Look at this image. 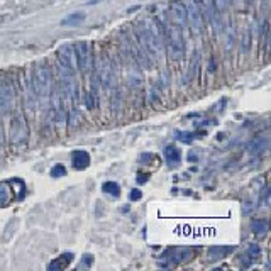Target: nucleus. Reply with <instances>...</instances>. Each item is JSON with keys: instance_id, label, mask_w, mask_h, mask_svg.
Wrapping results in <instances>:
<instances>
[{"instance_id": "f257e3e1", "label": "nucleus", "mask_w": 271, "mask_h": 271, "mask_svg": "<svg viewBox=\"0 0 271 271\" xmlns=\"http://www.w3.org/2000/svg\"><path fill=\"white\" fill-rule=\"evenodd\" d=\"M136 38L150 56L156 58V60L163 56L164 34H163V26L159 24L158 19L155 17L142 19L136 26Z\"/></svg>"}, {"instance_id": "f03ea898", "label": "nucleus", "mask_w": 271, "mask_h": 271, "mask_svg": "<svg viewBox=\"0 0 271 271\" xmlns=\"http://www.w3.org/2000/svg\"><path fill=\"white\" fill-rule=\"evenodd\" d=\"M159 24L163 26V34H164V42L168 44L169 55L175 60H182L185 55V42H183V31L177 28L173 22H168L166 19L159 20Z\"/></svg>"}, {"instance_id": "7ed1b4c3", "label": "nucleus", "mask_w": 271, "mask_h": 271, "mask_svg": "<svg viewBox=\"0 0 271 271\" xmlns=\"http://www.w3.org/2000/svg\"><path fill=\"white\" fill-rule=\"evenodd\" d=\"M34 87H36V93L39 95L41 98L47 100L50 98V93L53 90V78L51 73L46 66H38L34 71Z\"/></svg>"}, {"instance_id": "20e7f679", "label": "nucleus", "mask_w": 271, "mask_h": 271, "mask_svg": "<svg viewBox=\"0 0 271 271\" xmlns=\"http://www.w3.org/2000/svg\"><path fill=\"white\" fill-rule=\"evenodd\" d=\"M183 5H185V10H187V20L190 29H192V33L195 36H200L202 31H204V14H202V7L199 4H195L193 0H187Z\"/></svg>"}, {"instance_id": "39448f33", "label": "nucleus", "mask_w": 271, "mask_h": 271, "mask_svg": "<svg viewBox=\"0 0 271 271\" xmlns=\"http://www.w3.org/2000/svg\"><path fill=\"white\" fill-rule=\"evenodd\" d=\"M58 61H60V65L65 68L66 71H70L73 75L78 68L75 44H63L60 50H58Z\"/></svg>"}, {"instance_id": "423d86ee", "label": "nucleus", "mask_w": 271, "mask_h": 271, "mask_svg": "<svg viewBox=\"0 0 271 271\" xmlns=\"http://www.w3.org/2000/svg\"><path fill=\"white\" fill-rule=\"evenodd\" d=\"M75 51H77V61L80 70L83 73H90L93 65V56H92V50H90V44L87 41H80L78 44H75Z\"/></svg>"}, {"instance_id": "0eeeda50", "label": "nucleus", "mask_w": 271, "mask_h": 271, "mask_svg": "<svg viewBox=\"0 0 271 271\" xmlns=\"http://www.w3.org/2000/svg\"><path fill=\"white\" fill-rule=\"evenodd\" d=\"M28 137V126L22 115H15L10 122V141L14 144H20Z\"/></svg>"}, {"instance_id": "6e6552de", "label": "nucleus", "mask_w": 271, "mask_h": 271, "mask_svg": "<svg viewBox=\"0 0 271 271\" xmlns=\"http://www.w3.org/2000/svg\"><path fill=\"white\" fill-rule=\"evenodd\" d=\"M169 17H171V22L177 26V28H180L182 31L187 29L188 20H187V10H185L183 2L173 0V2L169 4Z\"/></svg>"}, {"instance_id": "1a4fd4ad", "label": "nucleus", "mask_w": 271, "mask_h": 271, "mask_svg": "<svg viewBox=\"0 0 271 271\" xmlns=\"http://www.w3.org/2000/svg\"><path fill=\"white\" fill-rule=\"evenodd\" d=\"M97 82H100V85L107 90L112 83V65L107 58H100L98 61V70H97Z\"/></svg>"}, {"instance_id": "9d476101", "label": "nucleus", "mask_w": 271, "mask_h": 271, "mask_svg": "<svg viewBox=\"0 0 271 271\" xmlns=\"http://www.w3.org/2000/svg\"><path fill=\"white\" fill-rule=\"evenodd\" d=\"M14 104V88L9 82H0V110L7 112Z\"/></svg>"}, {"instance_id": "9b49d317", "label": "nucleus", "mask_w": 271, "mask_h": 271, "mask_svg": "<svg viewBox=\"0 0 271 271\" xmlns=\"http://www.w3.org/2000/svg\"><path fill=\"white\" fill-rule=\"evenodd\" d=\"M193 251L188 248H178V249H169V251L164 253V259H169L171 263H182V261H188L192 259Z\"/></svg>"}, {"instance_id": "f8f14e48", "label": "nucleus", "mask_w": 271, "mask_h": 271, "mask_svg": "<svg viewBox=\"0 0 271 271\" xmlns=\"http://www.w3.org/2000/svg\"><path fill=\"white\" fill-rule=\"evenodd\" d=\"M269 147V137L268 136H258L256 139L249 142V153L251 155H261Z\"/></svg>"}, {"instance_id": "ddd939ff", "label": "nucleus", "mask_w": 271, "mask_h": 271, "mask_svg": "<svg viewBox=\"0 0 271 271\" xmlns=\"http://www.w3.org/2000/svg\"><path fill=\"white\" fill-rule=\"evenodd\" d=\"M232 251V246H212L209 253H207V258H209V261H219V259H224Z\"/></svg>"}, {"instance_id": "4468645a", "label": "nucleus", "mask_w": 271, "mask_h": 271, "mask_svg": "<svg viewBox=\"0 0 271 271\" xmlns=\"http://www.w3.org/2000/svg\"><path fill=\"white\" fill-rule=\"evenodd\" d=\"M71 163L77 169H85L90 164V156L87 151H75L71 155Z\"/></svg>"}, {"instance_id": "2eb2a0df", "label": "nucleus", "mask_w": 271, "mask_h": 271, "mask_svg": "<svg viewBox=\"0 0 271 271\" xmlns=\"http://www.w3.org/2000/svg\"><path fill=\"white\" fill-rule=\"evenodd\" d=\"M17 227H19V219H10L7 222V226H5V229H4L2 237H0V241H2L4 244H7V242L12 241L14 236H15V231H17Z\"/></svg>"}, {"instance_id": "dca6fc26", "label": "nucleus", "mask_w": 271, "mask_h": 271, "mask_svg": "<svg viewBox=\"0 0 271 271\" xmlns=\"http://www.w3.org/2000/svg\"><path fill=\"white\" fill-rule=\"evenodd\" d=\"M73 261V253H65V254H61L60 258L55 259L53 263H50V269H65L68 264H70Z\"/></svg>"}, {"instance_id": "f3484780", "label": "nucleus", "mask_w": 271, "mask_h": 271, "mask_svg": "<svg viewBox=\"0 0 271 271\" xmlns=\"http://www.w3.org/2000/svg\"><path fill=\"white\" fill-rule=\"evenodd\" d=\"M164 158H166V161L169 164H178L180 159H182V153H180L178 147L168 146L166 150H164Z\"/></svg>"}, {"instance_id": "a211bd4d", "label": "nucleus", "mask_w": 271, "mask_h": 271, "mask_svg": "<svg viewBox=\"0 0 271 271\" xmlns=\"http://www.w3.org/2000/svg\"><path fill=\"white\" fill-rule=\"evenodd\" d=\"M85 20V14L83 12H73V14H68L65 19L61 20L63 26H68V28H71V26H78L82 24Z\"/></svg>"}, {"instance_id": "6ab92c4d", "label": "nucleus", "mask_w": 271, "mask_h": 271, "mask_svg": "<svg viewBox=\"0 0 271 271\" xmlns=\"http://www.w3.org/2000/svg\"><path fill=\"white\" fill-rule=\"evenodd\" d=\"M251 231L254 234H264L268 231V220L266 219H254L251 222Z\"/></svg>"}, {"instance_id": "aec40b11", "label": "nucleus", "mask_w": 271, "mask_h": 271, "mask_svg": "<svg viewBox=\"0 0 271 271\" xmlns=\"http://www.w3.org/2000/svg\"><path fill=\"white\" fill-rule=\"evenodd\" d=\"M104 192L105 193H109V195H112V196H119L120 195V187L117 183L114 182H107V183H104Z\"/></svg>"}, {"instance_id": "412c9836", "label": "nucleus", "mask_w": 271, "mask_h": 271, "mask_svg": "<svg viewBox=\"0 0 271 271\" xmlns=\"http://www.w3.org/2000/svg\"><path fill=\"white\" fill-rule=\"evenodd\" d=\"M259 254H261V248H259L258 244H249V248H248V258L251 259V261H254V259L259 258Z\"/></svg>"}, {"instance_id": "4be33fe9", "label": "nucleus", "mask_w": 271, "mask_h": 271, "mask_svg": "<svg viewBox=\"0 0 271 271\" xmlns=\"http://www.w3.org/2000/svg\"><path fill=\"white\" fill-rule=\"evenodd\" d=\"M212 4H214V9L217 10V12H226L231 4V0H212Z\"/></svg>"}, {"instance_id": "5701e85b", "label": "nucleus", "mask_w": 271, "mask_h": 271, "mask_svg": "<svg viewBox=\"0 0 271 271\" xmlns=\"http://www.w3.org/2000/svg\"><path fill=\"white\" fill-rule=\"evenodd\" d=\"M65 175H66V168L61 166V164H56V166L51 169L53 178H61V177H65Z\"/></svg>"}, {"instance_id": "b1692460", "label": "nucleus", "mask_w": 271, "mask_h": 271, "mask_svg": "<svg viewBox=\"0 0 271 271\" xmlns=\"http://www.w3.org/2000/svg\"><path fill=\"white\" fill-rule=\"evenodd\" d=\"M7 202H9V192L5 188V183H0V207L7 205Z\"/></svg>"}, {"instance_id": "393cba45", "label": "nucleus", "mask_w": 271, "mask_h": 271, "mask_svg": "<svg viewBox=\"0 0 271 271\" xmlns=\"http://www.w3.org/2000/svg\"><path fill=\"white\" fill-rule=\"evenodd\" d=\"M92 261H93L92 254H85V256H83V263L80 264V268H88L90 264H92Z\"/></svg>"}, {"instance_id": "a878e982", "label": "nucleus", "mask_w": 271, "mask_h": 271, "mask_svg": "<svg viewBox=\"0 0 271 271\" xmlns=\"http://www.w3.org/2000/svg\"><path fill=\"white\" fill-rule=\"evenodd\" d=\"M141 196H142L141 190H132V192H131V195H129V199H131L132 202H134V200H139Z\"/></svg>"}, {"instance_id": "bb28decb", "label": "nucleus", "mask_w": 271, "mask_h": 271, "mask_svg": "<svg viewBox=\"0 0 271 271\" xmlns=\"http://www.w3.org/2000/svg\"><path fill=\"white\" fill-rule=\"evenodd\" d=\"M137 182H139V183H146V182H147V175H139Z\"/></svg>"}, {"instance_id": "cd10ccee", "label": "nucleus", "mask_w": 271, "mask_h": 271, "mask_svg": "<svg viewBox=\"0 0 271 271\" xmlns=\"http://www.w3.org/2000/svg\"><path fill=\"white\" fill-rule=\"evenodd\" d=\"M2 141H4V137H2V129H0V146H2Z\"/></svg>"}]
</instances>
